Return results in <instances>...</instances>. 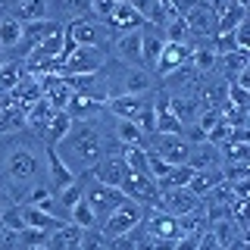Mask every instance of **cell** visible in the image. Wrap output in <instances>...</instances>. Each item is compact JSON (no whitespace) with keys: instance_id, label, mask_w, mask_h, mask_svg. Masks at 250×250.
Listing matches in <instances>:
<instances>
[{"instance_id":"cell-24","label":"cell","mask_w":250,"mask_h":250,"mask_svg":"<svg viewBox=\"0 0 250 250\" xmlns=\"http://www.w3.org/2000/svg\"><path fill=\"white\" fill-rule=\"evenodd\" d=\"M22 41V25L13 16H0V53L3 50H16Z\"/></svg>"},{"instance_id":"cell-3","label":"cell","mask_w":250,"mask_h":250,"mask_svg":"<svg viewBox=\"0 0 250 250\" xmlns=\"http://www.w3.org/2000/svg\"><path fill=\"white\" fill-rule=\"evenodd\" d=\"M144 213H147V209L141 207V203H135V200H122L119 207H116L113 213L104 219V225H100V234H104V241H113V238H122V234L135 231L138 225L144 222Z\"/></svg>"},{"instance_id":"cell-20","label":"cell","mask_w":250,"mask_h":250,"mask_svg":"<svg viewBox=\"0 0 250 250\" xmlns=\"http://www.w3.org/2000/svg\"><path fill=\"white\" fill-rule=\"evenodd\" d=\"M69 128H72V119H69L66 113H57V116H53L50 122L44 125V131L38 135V141H41L44 147H57L60 141L66 138V131H69Z\"/></svg>"},{"instance_id":"cell-29","label":"cell","mask_w":250,"mask_h":250,"mask_svg":"<svg viewBox=\"0 0 250 250\" xmlns=\"http://www.w3.org/2000/svg\"><path fill=\"white\" fill-rule=\"evenodd\" d=\"M88 13L97 16L100 22H106L109 13H113V0H97V3H88Z\"/></svg>"},{"instance_id":"cell-5","label":"cell","mask_w":250,"mask_h":250,"mask_svg":"<svg viewBox=\"0 0 250 250\" xmlns=\"http://www.w3.org/2000/svg\"><path fill=\"white\" fill-rule=\"evenodd\" d=\"M197 207H200V197H194L188 188H163L160 197H156V203H153L156 213H166L172 219H182V216H188L191 209H197Z\"/></svg>"},{"instance_id":"cell-31","label":"cell","mask_w":250,"mask_h":250,"mask_svg":"<svg viewBox=\"0 0 250 250\" xmlns=\"http://www.w3.org/2000/svg\"><path fill=\"white\" fill-rule=\"evenodd\" d=\"M35 250H47V247H35Z\"/></svg>"},{"instance_id":"cell-13","label":"cell","mask_w":250,"mask_h":250,"mask_svg":"<svg viewBox=\"0 0 250 250\" xmlns=\"http://www.w3.org/2000/svg\"><path fill=\"white\" fill-rule=\"evenodd\" d=\"M188 60H191V47L188 44H163V53H160V60H156L153 72L166 78V75L175 72V69H182Z\"/></svg>"},{"instance_id":"cell-28","label":"cell","mask_w":250,"mask_h":250,"mask_svg":"<svg viewBox=\"0 0 250 250\" xmlns=\"http://www.w3.org/2000/svg\"><path fill=\"white\" fill-rule=\"evenodd\" d=\"M0 250H22V244H19V234L10 231L6 225H0Z\"/></svg>"},{"instance_id":"cell-26","label":"cell","mask_w":250,"mask_h":250,"mask_svg":"<svg viewBox=\"0 0 250 250\" xmlns=\"http://www.w3.org/2000/svg\"><path fill=\"white\" fill-rule=\"evenodd\" d=\"M191 175H194V169L191 166H172L169 172H166V178H163L160 185V191L163 188H188V182H191Z\"/></svg>"},{"instance_id":"cell-23","label":"cell","mask_w":250,"mask_h":250,"mask_svg":"<svg viewBox=\"0 0 250 250\" xmlns=\"http://www.w3.org/2000/svg\"><path fill=\"white\" fill-rule=\"evenodd\" d=\"M22 75H25L22 60H3L0 62V94H10L22 82Z\"/></svg>"},{"instance_id":"cell-19","label":"cell","mask_w":250,"mask_h":250,"mask_svg":"<svg viewBox=\"0 0 250 250\" xmlns=\"http://www.w3.org/2000/svg\"><path fill=\"white\" fill-rule=\"evenodd\" d=\"M209 238L219 244V250H225L229 244H234V241L247 238V231L238 229V225L231 222V216H229V219H222V222H213V225H209Z\"/></svg>"},{"instance_id":"cell-4","label":"cell","mask_w":250,"mask_h":250,"mask_svg":"<svg viewBox=\"0 0 250 250\" xmlns=\"http://www.w3.org/2000/svg\"><path fill=\"white\" fill-rule=\"evenodd\" d=\"M122 200H125V197H122L119 188L97 185V182H91V178H88V185H84V203L91 207V213H94V219H97V225H104V219L113 213V209L119 207Z\"/></svg>"},{"instance_id":"cell-9","label":"cell","mask_w":250,"mask_h":250,"mask_svg":"<svg viewBox=\"0 0 250 250\" xmlns=\"http://www.w3.org/2000/svg\"><path fill=\"white\" fill-rule=\"evenodd\" d=\"M44 175H47L44 185H47V191H50V194H60L62 188H69V185L75 182V172L60 160L53 147H44Z\"/></svg>"},{"instance_id":"cell-21","label":"cell","mask_w":250,"mask_h":250,"mask_svg":"<svg viewBox=\"0 0 250 250\" xmlns=\"http://www.w3.org/2000/svg\"><path fill=\"white\" fill-rule=\"evenodd\" d=\"M113 138L119 141V147H144V141H147V135L135 122H125V119L113 122Z\"/></svg>"},{"instance_id":"cell-7","label":"cell","mask_w":250,"mask_h":250,"mask_svg":"<svg viewBox=\"0 0 250 250\" xmlns=\"http://www.w3.org/2000/svg\"><path fill=\"white\" fill-rule=\"evenodd\" d=\"M106 66L104 47H78V50L62 62L60 75H97Z\"/></svg>"},{"instance_id":"cell-17","label":"cell","mask_w":250,"mask_h":250,"mask_svg":"<svg viewBox=\"0 0 250 250\" xmlns=\"http://www.w3.org/2000/svg\"><path fill=\"white\" fill-rule=\"evenodd\" d=\"M82 234H84V229H78V225L66 222V225H60L57 231L47 234V244H44V247H47V250H78Z\"/></svg>"},{"instance_id":"cell-18","label":"cell","mask_w":250,"mask_h":250,"mask_svg":"<svg viewBox=\"0 0 250 250\" xmlns=\"http://www.w3.org/2000/svg\"><path fill=\"white\" fill-rule=\"evenodd\" d=\"M222 185V169H203V172H194L191 182H188V191L194 194V197H207L213 188Z\"/></svg>"},{"instance_id":"cell-25","label":"cell","mask_w":250,"mask_h":250,"mask_svg":"<svg viewBox=\"0 0 250 250\" xmlns=\"http://www.w3.org/2000/svg\"><path fill=\"white\" fill-rule=\"evenodd\" d=\"M69 222L78 225V229H84V231H88V229H100L97 219H94V213H91V207L84 203V197L72 207V213H69Z\"/></svg>"},{"instance_id":"cell-10","label":"cell","mask_w":250,"mask_h":250,"mask_svg":"<svg viewBox=\"0 0 250 250\" xmlns=\"http://www.w3.org/2000/svg\"><path fill=\"white\" fill-rule=\"evenodd\" d=\"M84 175L91 178V182H97V185H106V188H119L125 182V175H128V166H125V160L122 156H104V160L97 163L91 172H84Z\"/></svg>"},{"instance_id":"cell-2","label":"cell","mask_w":250,"mask_h":250,"mask_svg":"<svg viewBox=\"0 0 250 250\" xmlns=\"http://www.w3.org/2000/svg\"><path fill=\"white\" fill-rule=\"evenodd\" d=\"M53 150H57V156L75 172V175H84V172H91L104 156H113V153L122 156L125 147H119V141L113 135L106 138L104 128H97L94 119H82V122H72V128L66 131V138H62Z\"/></svg>"},{"instance_id":"cell-22","label":"cell","mask_w":250,"mask_h":250,"mask_svg":"<svg viewBox=\"0 0 250 250\" xmlns=\"http://www.w3.org/2000/svg\"><path fill=\"white\" fill-rule=\"evenodd\" d=\"M216 66L222 69V78L225 82H231L234 75H241L244 69H250V53L247 50H234V53H229V57H216Z\"/></svg>"},{"instance_id":"cell-12","label":"cell","mask_w":250,"mask_h":250,"mask_svg":"<svg viewBox=\"0 0 250 250\" xmlns=\"http://www.w3.org/2000/svg\"><path fill=\"white\" fill-rule=\"evenodd\" d=\"M141 229H144L150 238H160V241H178L182 238V229H178V219H172L166 213H144V222H141Z\"/></svg>"},{"instance_id":"cell-14","label":"cell","mask_w":250,"mask_h":250,"mask_svg":"<svg viewBox=\"0 0 250 250\" xmlns=\"http://www.w3.org/2000/svg\"><path fill=\"white\" fill-rule=\"evenodd\" d=\"M188 166L194 172H203V169H222V150L207 141L200 144H191V156H188Z\"/></svg>"},{"instance_id":"cell-11","label":"cell","mask_w":250,"mask_h":250,"mask_svg":"<svg viewBox=\"0 0 250 250\" xmlns=\"http://www.w3.org/2000/svg\"><path fill=\"white\" fill-rule=\"evenodd\" d=\"M113 57L119 66L128 69H144V60H141V31H128V35H119L113 41Z\"/></svg>"},{"instance_id":"cell-16","label":"cell","mask_w":250,"mask_h":250,"mask_svg":"<svg viewBox=\"0 0 250 250\" xmlns=\"http://www.w3.org/2000/svg\"><path fill=\"white\" fill-rule=\"evenodd\" d=\"M6 16H13L19 25H28V22H41V19H50V6L41 3V0H25V3H13Z\"/></svg>"},{"instance_id":"cell-8","label":"cell","mask_w":250,"mask_h":250,"mask_svg":"<svg viewBox=\"0 0 250 250\" xmlns=\"http://www.w3.org/2000/svg\"><path fill=\"white\" fill-rule=\"evenodd\" d=\"M153 106V94H122V97H109L106 100V109L116 116V119H125V122H135Z\"/></svg>"},{"instance_id":"cell-30","label":"cell","mask_w":250,"mask_h":250,"mask_svg":"<svg viewBox=\"0 0 250 250\" xmlns=\"http://www.w3.org/2000/svg\"><path fill=\"white\" fill-rule=\"evenodd\" d=\"M6 106H10V104H6V94H0V113H3Z\"/></svg>"},{"instance_id":"cell-32","label":"cell","mask_w":250,"mask_h":250,"mask_svg":"<svg viewBox=\"0 0 250 250\" xmlns=\"http://www.w3.org/2000/svg\"><path fill=\"white\" fill-rule=\"evenodd\" d=\"M104 250H106V247H104Z\"/></svg>"},{"instance_id":"cell-1","label":"cell","mask_w":250,"mask_h":250,"mask_svg":"<svg viewBox=\"0 0 250 250\" xmlns=\"http://www.w3.org/2000/svg\"><path fill=\"white\" fill-rule=\"evenodd\" d=\"M47 182L44 175V144L35 135H3L0 138V188L10 203H22L35 188Z\"/></svg>"},{"instance_id":"cell-15","label":"cell","mask_w":250,"mask_h":250,"mask_svg":"<svg viewBox=\"0 0 250 250\" xmlns=\"http://www.w3.org/2000/svg\"><path fill=\"white\" fill-rule=\"evenodd\" d=\"M16 207H19V213H22V222H25V229H35V231L50 234V231H57L60 225H66V222H60V219L47 216L44 209H38V207H28V203H16Z\"/></svg>"},{"instance_id":"cell-6","label":"cell","mask_w":250,"mask_h":250,"mask_svg":"<svg viewBox=\"0 0 250 250\" xmlns=\"http://www.w3.org/2000/svg\"><path fill=\"white\" fill-rule=\"evenodd\" d=\"M150 153H156L166 166H188L191 144L185 135H150Z\"/></svg>"},{"instance_id":"cell-27","label":"cell","mask_w":250,"mask_h":250,"mask_svg":"<svg viewBox=\"0 0 250 250\" xmlns=\"http://www.w3.org/2000/svg\"><path fill=\"white\" fill-rule=\"evenodd\" d=\"M225 104H231V106H238V109H247V106H250V91H244V88H238V84H231V82H229Z\"/></svg>"}]
</instances>
